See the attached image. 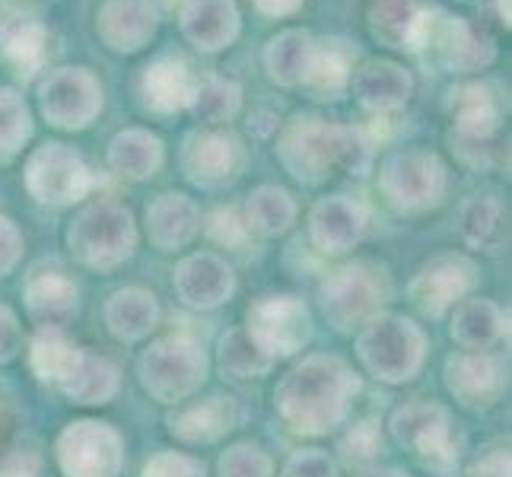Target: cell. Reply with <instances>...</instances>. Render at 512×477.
<instances>
[{"mask_svg": "<svg viewBox=\"0 0 512 477\" xmlns=\"http://www.w3.org/2000/svg\"><path fill=\"white\" fill-rule=\"evenodd\" d=\"M373 144L363 131L334 125L319 115H293L277 140V159L303 185H322L331 175H363Z\"/></svg>", "mask_w": 512, "mask_h": 477, "instance_id": "obj_1", "label": "cell"}, {"mask_svg": "<svg viewBox=\"0 0 512 477\" xmlns=\"http://www.w3.org/2000/svg\"><path fill=\"white\" fill-rule=\"evenodd\" d=\"M357 388V376L338 357H306L280 379L274 401L290 430L322 436L347 417Z\"/></svg>", "mask_w": 512, "mask_h": 477, "instance_id": "obj_2", "label": "cell"}, {"mask_svg": "<svg viewBox=\"0 0 512 477\" xmlns=\"http://www.w3.org/2000/svg\"><path fill=\"white\" fill-rule=\"evenodd\" d=\"M67 245L83 268L109 274L121 268L137 249V226L125 204L96 201L83 207L67 229Z\"/></svg>", "mask_w": 512, "mask_h": 477, "instance_id": "obj_3", "label": "cell"}, {"mask_svg": "<svg viewBox=\"0 0 512 477\" xmlns=\"http://www.w3.org/2000/svg\"><path fill=\"white\" fill-rule=\"evenodd\" d=\"M379 188L388 207H395L398 214H427L446 201L449 169L430 150H401L382 163Z\"/></svg>", "mask_w": 512, "mask_h": 477, "instance_id": "obj_4", "label": "cell"}, {"mask_svg": "<svg viewBox=\"0 0 512 477\" xmlns=\"http://www.w3.org/2000/svg\"><path fill=\"white\" fill-rule=\"evenodd\" d=\"M423 331L401 315H376L373 322L363 325V334L357 341V353L363 366L382 382H408L417 376L423 363Z\"/></svg>", "mask_w": 512, "mask_h": 477, "instance_id": "obj_5", "label": "cell"}, {"mask_svg": "<svg viewBox=\"0 0 512 477\" xmlns=\"http://www.w3.org/2000/svg\"><path fill=\"white\" fill-rule=\"evenodd\" d=\"M207 379V357L204 347L185 338V334H172L150 344L140 357V382L147 392L163 404H179L188 395H194Z\"/></svg>", "mask_w": 512, "mask_h": 477, "instance_id": "obj_6", "label": "cell"}, {"mask_svg": "<svg viewBox=\"0 0 512 477\" xmlns=\"http://www.w3.org/2000/svg\"><path fill=\"white\" fill-rule=\"evenodd\" d=\"M388 296H392L388 274L369 261H353L325 280L322 309L338 331H353L373 322L379 309L388 303Z\"/></svg>", "mask_w": 512, "mask_h": 477, "instance_id": "obj_7", "label": "cell"}, {"mask_svg": "<svg viewBox=\"0 0 512 477\" xmlns=\"http://www.w3.org/2000/svg\"><path fill=\"white\" fill-rule=\"evenodd\" d=\"M26 191L39 204L70 207L90 198L99 185L96 172L86 166V159L67 144H42L26 159Z\"/></svg>", "mask_w": 512, "mask_h": 477, "instance_id": "obj_8", "label": "cell"}, {"mask_svg": "<svg viewBox=\"0 0 512 477\" xmlns=\"http://www.w3.org/2000/svg\"><path fill=\"white\" fill-rule=\"evenodd\" d=\"M39 112L58 131H86L102 112V83L90 67H58L39 83Z\"/></svg>", "mask_w": 512, "mask_h": 477, "instance_id": "obj_9", "label": "cell"}, {"mask_svg": "<svg viewBox=\"0 0 512 477\" xmlns=\"http://www.w3.org/2000/svg\"><path fill=\"white\" fill-rule=\"evenodd\" d=\"M245 163H249V150H245L242 137L233 131L198 128L185 137L182 172L194 188L214 191V188L236 182Z\"/></svg>", "mask_w": 512, "mask_h": 477, "instance_id": "obj_10", "label": "cell"}, {"mask_svg": "<svg viewBox=\"0 0 512 477\" xmlns=\"http://www.w3.org/2000/svg\"><path fill=\"white\" fill-rule=\"evenodd\" d=\"M58 465L64 477H118L125 465L121 436L96 420L67 423L58 436Z\"/></svg>", "mask_w": 512, "mask_h": 477, "instance_id": "obj_11", "label": "cell"}, {"mask_svg": "<svg viewBox=\"0 0 512 477\" xmlns=\"http://www.w3.org/2000/svg\"><path fill=\"white\" fill-rule=\"evenodd\" d=\"M392 433L420 465L433 471H446L458 455L449 411L439 404H404L392 417Z\"/></svg>", "mask_w": 512, "mask_h": 477, "instance_id": "obj_12", "label": "cell"}, {"mask_svg": "<svg viewBox=\"0 0 512 477\" xmlns=\"http://www.w3.org/2000/svg\"><path fill=\"white\" fill-rule=\"evenodd\" d=\"M245 331L252 334V341L268 350L271 357H290L299 347L312 338V318L303 299L296 296H261L252 303L249 315H245Z\"/></svg>", "mask_w": 512, "mask_h": 477, "instance_id": "obj_13", "label": "cell"}, {"mask_svg": "<svg viewBox=\"0 0 512 477\" xmlns=\"http://www.w3.org/2000/svg\"><path fill=\"white\" fill-rule=\"evenodd\" d=\"M478 287V268L465 255H436L420 268V274L411 280V303L430 318L446 315L452 306Z\"/></svg>", "mask_w": 512, "mask_h": 477, "instance_id": "obj_14", "label": "cell"}, {"mask_svg": "<svg viewBox=\"0 0 512 477\" xmlns=\"http://www.w3.org/2000/svg\"><path fill=\"white\" fill-rule=\"evenodd\" d=\"M156 26H160L156 0H102L96 13L99 39L115 55L144 51L153 42Z\"/></svg>", "mask_w": 512, "mask_h": 477, "instance_id": "obj_15", "label": "cell"}, {"mask_svg": "<svg viewBox=\"0 0 512 477\" xmlns=\"http://www.w3.org/2000/svg\"><path fill=\"white\" fill-rule=\"evenodd\" d=\"M369 214L360 201L347 194H331L312 207L309 214V236L312 245L322 255H347L353 252L366 236Z\"/></svg>", "mask_w": 512, "mask_h": 477, "instance_id": "obj_16", "label": "cell"}, {"mask_svg": "<svg viewBox=\"0 0 512 477\" xmlns=\"http://www.w3.org/2000/svg\"><path fill=\"white\" fill-rule=\"evenodd\" d=\"M239 417H242V411L233 398L210 395L201 401H179L175 411L166 417V427L179 443L207 446V443H217L220 436L233 430Z\"/></svg>", "mask_w": 512, "mask_h": 477, "instance_id": "obj_17", "label": "cell"}, {"mask_svg": "<svg viewBox=\"0 0 512 477\" xmlns=\"http://www.w3.org/2000/svg\"><path fill=\"white\" fill-rule=\"evenodd\" d=\"M179 26L194 48L204 55H217L239 39L242 20L236 0H185L179 10Z\"/></svg>", "mask_w": 512, "mask_h": 477, "instance_id": "obj_18", "label": "cell"}, {"mask_svg": "<svg viewBox=\"0 0 512 477\" xmlns=\"http://www.w3.org/2000/svg\"><path fill=\"white\" fill-rule=\"evenodd\" d=\"M357 102L369 115L385 118L392 112H401L414 93V77L411 70H404L395 61H366L357 74L350 77V86Z\"/></svg>", "mask_w": 512, "mask_h": 477, "instance_id": "obj_19", "label": "cell"}, {"mask_svg": "<svg viewBox=\"0 0 512 477\" xmlns=\"http://www.w3.org/2000/svg\"><path fill=\"white\" fill-rule=\"evenodd\" d=\"M446 385L462 408L481 411L503 395V366L490 353H455L446 360Z\"/></svg>", "mask_w": 512, "mask_h": 477, "instance_id": "obj_20", "label": "cell"}, {"mask_svg": "<svg viewBox=\"0 0 512 477\" xmlns=\"http://www.w3.org/2000/svg\"><path fill=\"white\" fill-rule=\"evenodd\" d=\"M236 290L233 268L210 252L191 255L175 271V293L191 309H217Z\"/></svg>", "mask_w": 512, "mask_h": 477, "instance_id": "obj_21", "label": "cell"}, {"mask_svg": "<svg viewBox=\"0 0 512 477\" xmlns=\"http://www.w3.org/2000/svg\"><path fill=\"white\" fill-rule=\"evenodd\" d=\"M140 109L150 115L169 118L175 112H185L191 93H194V77L182 58L160 55L150 61L140 74Z\"/></svg>", "mask_w": 512, "mask_h": 477, "instance_id": "obj_22", "label": "cell"}, {"mask_svg": "<svg viewBox=\"0 0 512 477\" xmlns=\"http://www.w3.org/2000/svg\"><path fill=\"white\" fill-rule=\"evenodd\" d=\"M449 115H452V137L471 140V144H493L500 134V105L493 99L487 83H462L449 93Z\"/></svg>", "mask_w": 512, "mask_h": 477, "instance_id": "obj_23", "label": "cell"}, {"mask_svg": "<svg viewBox=\"0 0 512 477\" xmlns=\"http://www.w3.org/2000/svg\"><path fill=\"white\" fill-rule=\"evenodd\" d=\"M0 55L20 77H32L45 64L48 29L29 13L0 7Z\"/></svg>", "mask_w": 512, "mask_h": 477, "instance_id": "obj_24", "label": "cell"}, {"mask_svg": "<svg viewBox=\"0 0 512 477\" xmlns=\"http://www.w3.org/2000/svg\"><path fill=\"white\" fill-rule=\"evenodd\" d=\"M201 233V210L185 194H160L147 207V236L160 252H179Z\"/></svg>", "mask_w": 512, "mask_h": 477, "instance_id": "obj_25", "label": "cell"}, {"mask_svg": "<svg viewBox=\"0 0 512 477\" xmlns=\"http://www.w3.org/2000/svg\"><path fill=\"white\" fill-rule=\"evenodd\" d=\"M315 48L319 42L312 39V32L306 29H284L277 32L274 39H268L261 51V64L268 70V77L284 86V90H296V86H306L309 70L315 61Z\"/></svg>", "mask_w": 512, "mask_h": 477, "instance_id": "obj_26", "label": "cell"}, {"mask_svg": "<svg viewBox=\"0 0 512 477\" xmlns=\"http://www.w3.org/2000/svg\"><path fill=\"white\" fill-rule=\"evenodd\" d=\"M458 236L474 252L500 255L509 242V217L497 194H474L458 214Z\"/></svg>", "mask_w": 512, "mask_h": 477, "instance_id": "obj_27", "label": "cell"}, {"mask_svg": "<svg viewBox=\"0 0 512 477\" xmlns=\"http://www.w3.org/2000/svg\"><path fill=\"white\" fill-rule=\"evenodd\" d=\"M163 140L147 128H125L109 144V169L125 182H147L163 166Z\"/></svg>", "mask_w": 512, "mask_h": 477, "instance_id": "obj_28", "label": "cell"}, {"mask_svg": "<svg viewBox=\"0 0 512 477\" xmlns=\"http://www.w3.org/2000/svg\"><path fill=\"white\" fill-rule=\"evenodd\" d=\"M26 309L42 328H61L77 312V287L61 271H35L26 280Z\"/></svg>", "mask_w": 512, "mask_h": 477, "instance_id": "obj_29", "label": "cell"}, {"mask_svg": "<svg viewBox=\"0 0 512 477\" xmlns=\"http://www.w3.org/2000/svg\"><path fill=\"white\" fill-rule=\"evenodd\" d=\"M427 7V0H373V7H369V35L392 51H408Z\"/></svg>", "mask_w": 512, "mask_h": 477, "instance_id": "obj_30", "label": "cell"}, {"mask_svg": "<svg viewBox=\"0 0 512 477\" xmlns=\"http://www.w3.org/2000/svg\"><path fill=\"white\" fill-rule=\"evenodd\" d=\"M506 334V315L490 299H462L455 306L452 338L471 353H487Z\"/></svg>", "mask_w": 512, "mask_h": 477, "instance_id": "obj_31", "label": "cell"}, {"mask_svg": "<svg viewBox=\"0 0 512 477\" xmlns=\"http://www.w3.org/2000/svg\"><path fill=\"white\" fill-rule=\"evenodd\" d=\"M160 322V306H156V296L147 290H118L109 306H105V325L115 334L118 341H140L156 328Z\"/></svg>", "mask_w": 512, "mask_h": 477, "instance_id": "obj_32", "label": "cell"}, {"mask_svg": "<svg viewBox=\"0 0 512 477\" xmlns=\"http://www.w3.org/2000/svg\"><path fill=\"white\" fill-rule=\"evenodd\" d=\"M353 58H357V51H353L350 42H344V39L322 42L315 48V61L309 70L306 90L315 99H341L350 86V77H353Z\"/></svg>", "mask_w": 512, "mask_h": 477, "instance_id": "obj_33", "label": "cell"}, {"mask_svg": "<svg viewBox=\"0 0 512 477\" xmlns=\"http://www.w3.org/2000/svg\"><path fill=\"white\" fill-rule=\"evenodd\" d=\"M83 347H77L61 328H39L29 347V363L42 382L64 385L80 366Z\"/></svg>", "mask_w": 512, "mask_h": 477, "instance_id": "obj_34", "label": "cell"}, {"mask_svg": "<svg viewBox=\"0 0 512 477\" xmlns=\"http://www.w3.org/2000/svg\"><path fill=\"white\" fill-rule=\"evenodd\" d=\"M188 112L201 121L204 128H223L242 112V86L226 77H204L194 80V93Z\"/></svg>", "mask_w": 512, "mask_h": 477, "instance_id": "obj_35", "label": "cell"}, {"mask_svg": "<svg viewBox=\"0 0 512 477\" xmlns=\"http://www.w3.org/2000/svg\"><path fill=\"white\" fill-rule=\"evenodd\" d=\"M61 388L74 404H109L118 392V369L112 360L99 357L93 350H83L80 366Z\"/></svg>", "mask_w": 512, "mask_h": 477, "instance_id": "obj_36", "label": "cell"}, {"mask_svg": "<svg viewBox=\"0 0 512 477\" xmlns=\"http://www.w3.org/2000/svg\"><path fill=\"white\" fill-rule=\"evenodd\" d=\"M296 220V201L277 185H261L245 201V226L258 236H280Z\"/></svg>", "mask_w": 512, "mask_h": 477, "instance_id": "obj_37", "label": "cell"}, {"mask_svg": "<svg viewBox=\"0 0 512 477\" xmlns=\"http://www.w3.org/2000/svg\"><path fill=\"white\" fill-rule=\"evenodd\" d=\"M274 366V357L261 350L245 328H233L220 338V369L233 379H261Z\"/></svg>", "mask_w": 512, "mask_h": 477, "instance_id": "obj_38", "label": "cell"}, {"mask_svg": "<svg viewBox=\"0 0 512 477\" xmlns=\"http://www.w3.org/2000/svg\"><path fill=\"white\" fill-rule=\"evenodd\" d=\"M493 58H497V45H493L490 35L484 29H474L465 20H458L443 67L455 70V74H478V70L493 64Z\"/></svg>", "mask_w": 512, "mask_h": 477, "instance_id": "obj_39", "label": "cell"}, {"mask_svg": "<svg viewBox=\"0 0 512 477\" xmlns=\"http://www.w3.org/2000/svg\"><path fill=\"white\" fill-rule=\"evenodd\" d=\"M32 137V115L29 105L16 90L0 86V166L26 147V140Z\"/></svg>", "mask_w": 512, "mask_h": 477, "instance_id": "obj_40", "label": "cell"}, {"mask_svg": "<svg viewBox=\"0 0 512 477\" xmlns=\"http://www.w3.org/2000/svg\"><path fill=\"white\" fill-rule=\"evenodd\" d=\"M274 465L258 446H233L220 458V477H271Z\"/></svg>", "mask_w": 512, "mask_h": 477, "instance_id": "obj_41", "label": "cell"}, {"mask_svg": "<svg viewBox=\"0 0 512 477\" xmlns=\"http://www.w3.org/2000/svg\"><path fill=\"white\" fill-rule=\"evenodd\" d=\"M341 452L350 465H373L376 458L382 455V433H379V423L376 420H363L357 423L347 439L341 443Z\"/></svg>", "mask_w": 512, "mask_h": 477, "instance_id": "obj_42", "label": "cell"}, {"mask_svg": "<svg viewBox=\"0 0 512 477\" xmlns=\"http://www.w3.org/2000/svg\"><path fill=\"white\" fill-rule=\"evenodd\" d=\"M207 236L217 245H226V249H239L249 239V226L239 217V210L233 207H217L214 214L207 217Z\"/></svg>", "mask_w": 512, "mask_h": 477, "instance_id": "obj_43", "label": "cell"}, {"mask_svg": "<svg viewBox=\"0 0 512 477\" xmlns=\"http://www.w3.org/2000/svg\"><path fill=\"white\" fill-rule=\"evenodd\" d=\"M144 477H204V465L182 452H160L147 462Z\"/></svg>", "mask_w": 512, "mask_h": 477, "instance_id": "obj_44", "label": "cell"}, {"mask_svg": "<svg viewBox=\"0 0 512 477\" xmlns=\"http://www.w3.org/2000/svg\"><path fill=\"white\" fill-rule=\"evenodd\" d=\"M284 477H338V465L322 449H303L290 455Z\"/></svg>", "mask_w": 512, "mask_h": 477, "instance_id": "obj_45", "label": "cell"}, {"mask_svg": "<svg viewBox=\"0 0 512 477\" xmlns=\"http://www.w3.org/2000/svg\"><path fill=\"white\" fill-rule=\"evenodd\" d=\"M42 458L32 449H10L0 455V477H39Z\"/></svg>", "mask_w": 512, "mask_h": 477, "instance_id": "obj_46", "label": "cell"}, {"mask_svg": "<svg viewBox=\"0 0 512 477\" xmlns=\"http://www.w3.org/2000/svg\"><path fill=\"white\" fill-rule=\"evenodd\" d=\"M23 255V236L13 220L0 217V277H7Z\"/></svg>", "mask_w": 512, "mask_h": 477, "instance_id": "obj_47", "label": "cell"}, {"mask_svg": "<svg viewBox=\"0 0 512 477\" xmlns=\"http://www.w3.org/2000/svg\"><path fill=\"white\" fill-rule=\"evenodd\" d=\"M23 347V331H20V322H16V315L0 306V363H10L16 353Z\"/></svg>", "mask_w": 512, "mask_h": 477, "instance_id": "obj_48", "label": "cell"}, {"mask_svg": "<svg viewBox=\"0 0 512 477\" xmlns=\"http://www.w3.org/2000/svg\"><path fill=\"white\" fill-rule=\"evenodd\" d=\"M471 477H509V452L506 449H493L484 455L478 465H474Z\"/></svg>", "mask_w": 512, "mask_h": 477, "instance_id": "obj_49", "label": "cell"}, {"mask_svg": "<svg viewBox=\"0 0 512 477\" xmlns=\"http://www.w3.org/2000/svg\"><path fill=\"white\" fill-rule=\"evenodd\" d=\"M252 4L261 16H268V20H284V16H293L303 7V0H252Z\"/></svg>", "mask_w": 512, "mask_h": 477, "instance_id": "obj_50", "label": "cell"}, {"mask_svg": "<svg viewBox=\"0 0 512 477\" xmlns=\"http://www.w3.org/2000/svg\"><path fill=\"white\" fill-rule=\"evenodd\" d=\"M497 16H500V23L509 29L512 26V13H509V0H497Z\"/></svg>", "mask_w": 512, "mask_h": 477, "instance_id": "obj_51", "label": "cell"}, {"mask_svg": "<svg viewBox=\"0 0 512 477\" xmlns=\"http://www.w3.org/2000/svg\"><path fill=\"white\" fill-rule=\"evenodd\" d=\"M363 477H408V474H401V471H369Z\"/></svg>", "mask_w": 512, "mask_h": 477, "instance_id": "obj_52", "label": "cell"}, {"mask_svg": "<svg viewBox=\"0 0 512 477\" xmlns=\"http://www.w3.org/2000/svg\"><path fill=\"white\" fill-rule=\"evenodd\" d=\"M0 430H4V411H0Z\"/></svg>", "mask_w": 512, "mask_h": 477, "instance_id": "obj_53", "label": "cell"}]
</instances>
